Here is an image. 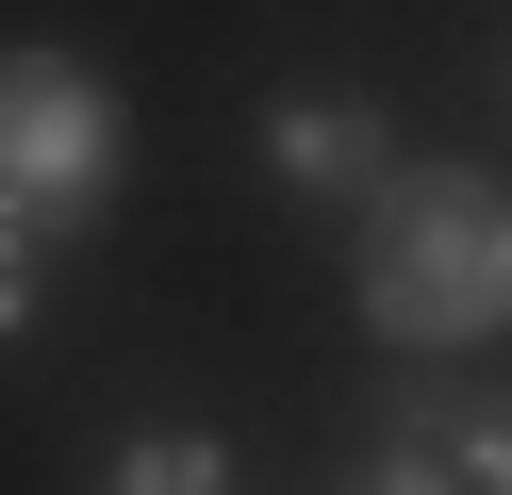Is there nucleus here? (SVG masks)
<instances>
[{
	"label": "nucleus",
	"instance_id": "f257e3e1",
	"mask_svg": "<svg viewBox=\"0 0 512 495\" xmlns=\"http://www.w3.org/2000/svg\"><path fill=\"white\" fill-rule=\"evenodd\" d=\"M364 330L380 347H479V330H512V182L397 165L364 198Z\"/></svg>",
	"mask_w": 512,
	"mask_h": 495
},
{
	"label": "nucleus",
	"instance_id": "f03ea898",
	"mask_svg": "<svg viewBox=\"0 0 512 495\" xmlns=\"http://www.w3.org/2000/svg\"><path fill=\"white\" fill-rule=\"evenodd\" d=\"M116 165H133V116H116L67 50H0V215H34L50 248H67L116 198Z\"/></svg>",
	"mask_w": 512,
	"mask_h": 495
},
{
	"label": "nucleus",
	"instance_id": "7ed1b4c3",
	"mask_svg": "<svg viewBox=\"0 0 512 495\" xmlns=\"http://www.w3.org/2000/svg\"><path fill=\"white\" fill-rule=\"evenodd\" d=\"M265 165H281L298 198H380V182H397V116L347 99V83H298V99L265 116Z\"/></svg>",
	"mask_w": 512,
	"mask_h": 495
},
{
	"label": "nucleus",
	"instance_id": "20e7f679",
	"mask_svg": "<svg viewBox=\"0 0 512 495\" xmlns=\"http://www.w3.org/2000/svg\"><path fill=\"white\" fill-rule=\"evenodd\" d=\"M100 495H232V446H215V429H133Z\"/></svg>",
	"mask_w": 512,
	"mask_h": 495
},
{
	"label": "nucleus",
	"instance_id": "39448f33",
	"mask_svg": "<svg viewBox=\"0 0 512 495\" xmlns=\"http://www.w3.org/2000/svg\"><path fill=\"white\" fill-rule=\"evenodd\" d=\"M413 413L446 429V462H463V495H512V396H413Z\"/></svg>",
	"mask_w": 512,
	"mask_h": 495
},
{
	"label": "nucleus",
	"instance_id": "423d86ee",
	"mask_svg": "<svg viewBox=\"0 0 512 495\" xmlns=\"http://www.w3.org/2000/svg\"><path fill=\"white\" fill-rule=\"evenodd\" d=\"M331 495H463V462H446V429H430V413H397V429H380V462H347Z\"/></svg>",
	"mask_w": 512,
	"mask_h": 495
},
{
	"label": "nucleus",
	"instance_id": "0eeeda50",
	"mask_svg": "<svg viewBox=\"0 0 512 495\" xmlns=\"http://www.w3.org/2000/svg\"><path fill=\"white\" fill-rule=\"evenodd\" d=\"M34 297H50V231L0 215V330H34Z\"/></svg>",
	"mask_w": 512,
	"mask_h": 495
}]
</instances>
